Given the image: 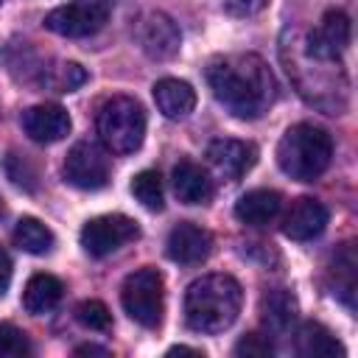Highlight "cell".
I'll list each match as a JSON object with an SVG mask.
<instances>
[{
  "mask_svg": "<svg viewBox=\"0 0 358 358\" xmlns=\"http://www.w3.org/2000/svg\"><path fill=\"white\" fill-rule=\"evenodd\" d=\"M207 81L215 101L241 120L260 117L277 98V81L257 53H229L213 59Z\"/></svg>",
  "mask_w": 358,
  "mask_h": 358,
  "instance_id": "cell-1",
  "label": "cell"
},
{
  "mask_svg": "<svg viewBox=\"0 0 358 358\" xmlns=\"http://www.w3.org/2000/svg\"><path fill=\"white\" fill-rule=\"evenodd\" d=\"M243 305V288L229 274H207L185 291V322L196 333H224L235 324Z\"/></svg>",
  "mask_w": 358,
  "mask_h": 358,
  "instance_id": "cell-2",
  "label": "cell"
},
{
  "mask_svg": "<svg viewBox=\"0 0 358 358\" xmlns=\"http://www.w3.org/2000/svg\"><path fill=\"white\" fill-rule=\"evenodd\" d=\"M333 159V140L322 126L294 123L277 143V165L296 182L319 179Z\"/></svg>",
  "mask_w": 358,
  "mask_h": 358,
  "instance_id": "cell-3",
  "label": "cell"
},
{
  "mask_svg": "<svg viewBox=\"0 0 358 358\" xmlns=\"http://www.w3.org/2000/svg\"><path fill=\"white\" fill-rule=\"evenodd\" d=\"M101 143L112 154H131L145 137V112L129 95H112L98 112Z\"/></svg>",
  "mask_w": 358,
  "mask_h": 358,
  "instance_id": "cell-4",
  "label": "cell"
},
{
  "mask_svg": "<svg viewBox=\"0 0 358 358\" xmlns=\"http://www.w3.org/2000/svg\"><path fill=\"white\" fill-rule=\"evenodd\" d=\"M120 305L129 313V319H134L140 327H159L162 324V313H165V282L162 274L151 266L131 271L123 280L120 288Z\"/></svg>",
  "mask_w": 358,
  "mask_h": 358,
  "instance_id": "cell-5",
  "label": "cell"
},
{
  "mask_svg": "<svg viewBox=\"0 0 358 358\" xmlns=\"http://www.w3.org/2000/svg\"><path fill=\"white\" fill-rule=\"evenodd\" d=\"M117 0H73L67 6H59L53 8L48 17H45V25L59 34V36H67V39H84V36H92L98 34L112 8H115Z\"/></svg>",
  "mask_w": 358,
  "mask_h": 358,
  "instance_id": "cell-6",
  "label": "cell"
},
{
  "mask_svg": "<svg viewBox=\"0 0 358 358\" xmlns=\"http://www.w3.org/2000/svg\"><path fill=\"white\" fill-rule=\"evenodd\" d=\"M137 235H140V229H137L134 218L120 215V213H109V215L90 218L81 227L78 238H81V246L90 257H106V255L117 252L120 246L131 243Z\"/></svg>",
  "mask_w": 358,
  "mask_h": 358,
  "instance_id": "cell-7",
  "label": "cell"
},
{
  "mask_svg": "<svg viewBox=\"0 0 358 358\" xmlns=\"http://www.w3.org/2000/svg\"><path fill=\"white\" fill-rule=\"evenodd\" d=\"M64 182L78 190H101L109 182V159L92 143H76L64 159Z\"/></svg>",
  "mask_w": 358,
  "mask_h": 358,
  "instance_id": "cell-8",
  "label": "cell"
},
{
  "mask_svg": "<svg viewBox=\"0 0 358 358\" xmlns=\"http://www.w3.org/2000/svg\"><path fill=\"white\" fill-rule=\"evenodd\" d=\"M134 36H137L143 53L157 59V62L173 59L179 53V45H182V34H179L176 22L168 14H162V11H148L137 22Z\"/></svg>",
  "mask_w": 358,
  "mask_h": 358,
  "instance_id": "cell-9",
  "label": "cell"
},
{
  "mask_svg": "<svg viewBox=\"0 0 358 358\" xmlns=\"http://www.w3.org/2000/svg\"><path fill=\"white\" fill-rule=\"evenodd\" d=\"M165 252L173 263H182V266H196L201 260L210 257L213 252V235L199 227V224H190V221H182L171 229L168 235V243H165Z\"/></svg>",
  "mask_w": 358,
  "mask_h": 358,
  "instance_id": "cell-10",
  "label": "cell"
},
{
  "mask_svg": "<svg viewBox=\"0 0 358 358\" xmlns=\"http://www.w3.org/2000/svg\"><path fill=\"white\" fill-rule=\"evenodd\" d=\"M70 115L59 103H39L22 112V129L36 143H59L70 134Z\"/></svg>",
  "mask_w": 358,
  "mask_h": 358,
  "instance_id": "cell-11",
  "label": "cell"
},
{
  "mask_svg": "<svg viewBox=\"0 0 358 358\" xmlns=\"http://www.w3.org/2000/svg\"><path fill=\"white\" fill-rule=\"evenodd\" d=\"M207 159L224 179H241L257 162V148L243 140L221 137L207 145Z\"/></svg>",
  "mask_w": 358,
  "mask_h": 358,
  "instance_id": "cell-12",
  "label": "cell"
},
{
  "mask_svg": "<svg viewBox=\"0 0 358 358\" xmlns=\"http://www.w3.org/2000/svg\"><path fill=\"white\" fill-rule=\"evenodd\" d=\"M350 17L344 11H327L319 22L316 31L308 34V53L319 56V59H336L341 50H347L350 45Z\"/></svg>",
  "mask_w": 358,
  "mask_h": 358,
  "instance_id": "cell-13",
  "label": "cell"
},
{
  "mask_svg": "<svg viewBox=\"0 0 358 358\" xmlns=\"http://www.w3.org/2000/svg\"><path fill=\"white\" fill-rule=\"evenodd\" d=\"M327 218H330V213H327V207H324L322 201L302 196V199H296V201L291 204V210L285 213V218H282V232H285L291 241H310V238H316V235L324 232Z\"/></svg>",
  "mask_w": 358,
  "mask_h": 358,
  "instance_id": "cell-14",
  "label": "cell"
},
{
  "mask_svg": "<svg viewBox=\"0 0 358 358\" xmlns=\"http://www.w3.org/2000/svg\"><path fill=\"white\" fill-rule=\"evenodd\" d=\"M173 193L185 204H207L213 199V179L190 159H179L173 168Z\"/></svg>",
  "mask_w": 358,
  "mask_h": 358,
  "instance_id": "cell-15",
  "label": "cell"
},
{
  "mask_svg": "<svg viewBox=\"0 0 358 358\" xmlns=\"http://www.w3.org/2000/svg\"><path fill=\"white\" fill-rule=\"evenodd\" d=\"M154 101L165 117L179 120L196 109V90L182 78H159L154 84Z\"/></svg>",
  "mask_w": 358,
  "mask_h": 358,
  "instance_id": "cell-16",
  "label": "cell"
},
{
  "mask_svg": "<svg viewBox=\"0 0 358 358\" xmlns=\"http://www.w3.org/2000/svg\"><path fill=\"white\" fill-rule=\"evenodd\" d=\"M280 207H282V199L277 190L257 187V190L243 193L235 201V218L241 224H249V227H263L280 213Z\"/></svg>",
  "mask_w": 358,
  "mask_h": 358,
  "instance_id": "cell-17",
  "label": "cell"
},
{
  "mask_svg": "<svg viewBox=\"0 0 358 358\" xmlns=\"http://www.w3.org/2000/svg\"><path fill=\"white\" fill-rule=\"evenodd\" d=\"M260 322L268 333H288L291 324L296 322V299L285 288H274L260 299Z\"/></svg>",
  "mask_w": 358,
  "mask_h": 358,
  "instance_id": "cell-18",
  "label": "cell"
},
{
  "mask_svg": "<svg viewBox=\"0 0 358 358\" xmlns=\"http://www.w3.org/2000/svg\"><path fill=\"white\" fill-rule=\"evenodd\" d=\"M62 294H64V285L59 277L53 274H34L28 282H25V291H22V308L34 316H42V313H50L59 302H62Z\"/></svg>",
  "mask_w": 358,
  "mask_h": 358,
  "instance_id": "cell-19",
  "label": "cell"
},
{
  "mask_svg": "<svg viewBox=\"0 0 358 358\" xmlns=\"http://www.w3.org/2000/svg\"><path fill=\"white\" fill-rule=\"evenodd\" d=\"M296 352L305 358H344V347L338 338L319 322H305L296 330Z\"/></svg>",
  "mask_w": 358,
  "mask_h": 358,
  "instance_id": "cell-20",
  "label": "cell"
},
{
  "mask_svg": "<svg viewBox=\"0 0 358 358\" xmlns=\"http://www.w3.org/2000/svg\"><path fill=\"white\" fill-rule=\"evenodd\" d=\"M14 243H17L22 252H28V255H48V252H53L56 238H53V232H50L39 218L25 215V218H20L17 227H14Z\"/></svg>",
  "mask_w": 358,
  "mask_h": 358,
  "instance_id": "cell-21",
  "label": "cell"
},
{
  "mask_svg": "<svg viewBox=\"0 0 358 358\" xmlns=\"http://www.w3.org/2000/svg\"><path fill=\"white\" fill-rule=\"evenodd\" d=\"M39 81L56 92H73L87 81V70L76 62H59L56 67H42Z\"/></svg>",
  "mask_w": 358,
  "mask_h": 358,
  "instance_id": "cell-22",
  "label": "cell"
},
{
  "mask_svg": "<svg viewBox=\"0 0 358 358\" xmlns=\"http://www.w3.org/2000/svg\"><path fill=\"white\" fill-rule=\"evenodd\" d=\"M333 274H336V296L347 305V308H352V296H355V255H352V246L347 243L338 255H336V260H333Z\"/></svg>",
  "mask_w": 358,
  "mask_h": 358,
  "instance_id": "cell-23",
  "label": "cell"
},
{
  "mask_svg": "<svg viewBox=\"0 0 358 358\" xmlns=\"http://www.w3.org/2000/svg\"><path fill=\"white\" fill-rule=\"evenodd\" d=\"M131 196L151 213H159L165 207V190H162V179L157 171H140L131 179Z\"/></svg>",
  "mask_w": 358,
  "mask_h": 358,
  "instance_id": "cell-24",
  "label": "cell"
},
{
  "mask_svg": "<svg viewBox=\"0 0 358 358\" xmlns=\"http://www.w3.org/2000/svg\"><path fill=\"white\" fill-rule=\"evenodd\" d=\"M76 319L87 330H98V333H106L112 327V313H109V308L101 299H84L76 308Z\"/></svg>",
  "mask_w": 358,
  "mask_h": 358,
  "instance_id": "cell-25",
  "label": "cell"
},
{
  "mask_svg": "<svg viewBox=\"0 0 358 358\" xmlns=\"http://www.w3.org/2000/svg\"><path fill=\"white\" fill-rule=\"evenodd\" d=\"M31 352H34V347H31L28 336L11 322H0V358H22Z\"/></svg>",
  "mask_w": 358,
  "mask_h": 358,
  "instance_id": "cell-26",
  "label": "cell"
},
{
  "mask_svg": "<svg viewBox=\"0 0 358 358\" xmlns=\"http://www.w3.org/2000/svg\"><path fill=\"white\" fill-rule=\"evenodd\" d=\"M6 171H8V176H11L14 185H20V187H25V190H34V187H36V173H34V168H31L22 157L8 154V159H6Z\"/></svg>",
  "mask_w": 358,
  "mask_h": 358,
  "instance_id": "cell-27",
  "label": "cell"
},
{
  "mask_svg": "<svg viewBox=\"0 0 358 358\" xmlns=\"http://www.w3.org/2000/svg\"><path fill=\"white\" fill-rule=\"evenodd\" d=\"M235 355H246V358H263V355H271V341H268V336L249 333V336H243V338L235 344Z\"/></svg>",
  "mask_w": 358,
  "mask_h": 358,
  "instance_id": "cell-28",
  "label": "cell"
},
{
  "mask_svg": "<svg viewBox=\"0 0 358 358\" xmlns=\"http://www.w3.org/2000/svg\"><path fill=\"white\" fill-rule=\"evenodd\" d=\"M218 6L227 11V14H235V17H249V14H257L266 0H218Z\"/></svg>",
  "mask_w": 358,
  "mask_h": 358,
  "instance_id": "cell-29",
  "label": "cell"
},
{
  "mask_svg": "<svg viewBox=\"0 0 358 358\" xmlns=\"http://www.w3.org/2000/svg\"><path fill=\"white\" fill-rule=\"evenodd\" d=\"M11 257H8V252L6 249H0V296L8 291V285H11Z\"/></svg>",
  "mask_w": 358,
  "mask_h": 358,
  "instance_id": "cell-30",
  "label": "cell"
},
{
  "mask_svg": "<svg viewBox=\"0 0 358 358\" xmlns=\"http://www.w3.org/2000/svg\"><path fill=\"white\" fill-rule=\"evenodd\" d=\"M168 355H199V358H201L204 352H201L199 347H185V344H179V347H171Z\"/></svg>",
  "mask_w": 358,
  "mask_h": 358,
  "instance_id": "cell-31",
  "label": "cell"
},
{
  "mask_svg": "<svg viewBox=\"0 0 358 358\" xmlns=\"http://www.w3.org/2000/svg\"><path fill=\"white\" fill-rule=\"evenodd\" d=\"M76 355H109V350L95 347V344H84V347H78V350H76Z\"/></svg>",
  "mask_w": 358,
  "mask_h": 358,
  "instance_id": "cell-32",
  "label": "cell"
},
{
  "mask_svg": "<svg viewBox=\"0 0 358 358\" xmlns=\"http://www.w3.org/2000/svg\"><path fill=\"white\" fill-rule=\"evenodd\" d=\"M0 215H3V199H0Z\"/></svg>",
  "mask_w": 358,
  "mask_h": 358,
  "instance_id": "cell-33",
  "label": "cell"
}]
</instances>
